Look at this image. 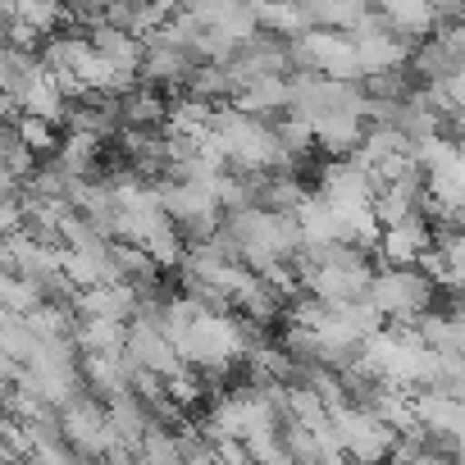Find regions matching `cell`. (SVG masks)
I'll return each instance as SVG.
<instances>
[{"label":"cell","instance_id":"cell-1","mask_svg":"<svg viewBox=\"0 0 465 465\" xmlns=\"http://www.w3.org/2000/svg\"><path fill=\"white\" fill-rule=\"evenodd\" d=\"M370 306L383 320H424L438 306V288L420 270H379L370 283Z\"/></svg>","mask_w":465,"mask_h":465},{"label":"cell","instance_id":"cell-2","mask_svg":"<svg viewBox=\"0 0 465 465\" xmlns=\"http://www.w3.org/2000/svg\"><path fill=\"white\" fill-rule=\"evenodd\" d=\"M119 119H124L128 133H164V124H169V96L155 92V87H146V83H137V87H128L119 96Z\"/></svg>","mask_w":465,"mask_h":465},{"label":"cell","instance_id":"cell-3","mask_svg":"<svg viewBox=\"0 0 465 465\" xmlns=\"http://www.w3.org/2000/svg\"><path fill=\"white\" fill-rule=\"evenodd\" d=\"M92 51H96L114 74H124V78L137 83V69H142V42H137V37L114 33V28H96V33H92Z\"/></svg>","mask_w":465,"mask_h":465},{"label":"cell","instance_id":"cell-4","mask_svg":"<svg viewBox=\"0 0 465 465\" xmlns=\"http://www.w3.org/2000/svg\"><path fill=\"white\" fill-rule=\"evenodd\" d=\"M42 74V60H37V51H0V96L5 101H15L33 78Z\"/></svg>","mask_w":465,"mask_h":465},{"label":"cell","instance_id":"cell-5","mask_svg":"<svg viewBox=\"0 0 465 465\" xmlns=\"http://www.w3.org/2000/svg\"><path fill=\"white\" fill-rule=\"evenodd\" d=\"M37 333L28 329V320H19V315H0V351H5L10 361H19V365H28L33 356H37Z\"/></svg>","mask_w":465,"mask_h":465},{"label":"cell","instance_id":"cell-6","mask_svg":"<svg viewBox=\"0 0 465 465\" xmlns=\"http://www.w3.org/2000/svg\"><path fill=\"white\" fill-rule=\"evenodd\" d=\"M15 128H19V142L37 160H55V151H60V128L55 124H46V119H15Z\"/></svg>","mask_w":465,"mask_h":465},{"label":"cell","instance_id":"cell-7","mask_svg":"<svg viewBox=\"0 0 465 465\" xmlns=\"http://www.w3.org/2000/svg\"><path fill=\"white\" fill-rule=\"evenodd\" d=\"M19 232H28V201L10 196L0 201V238H19Z\"/></svg>","mask_w":465,"mask_h":465},{"label":"cell","instance_id":"cell-8","mask_svg":"<svg viewBox=\"0 0 465 465\" xmlns=\"http://www.w3.org/2000/svg\"><path fill=\"white\" fill-rule=\"evenodd\" d=\"M19 379H24V365H19V361H10L5 351H0V401H10V397H15Z\"/></svg>","mask_w":465,"mask_h":465}]
</instances>
